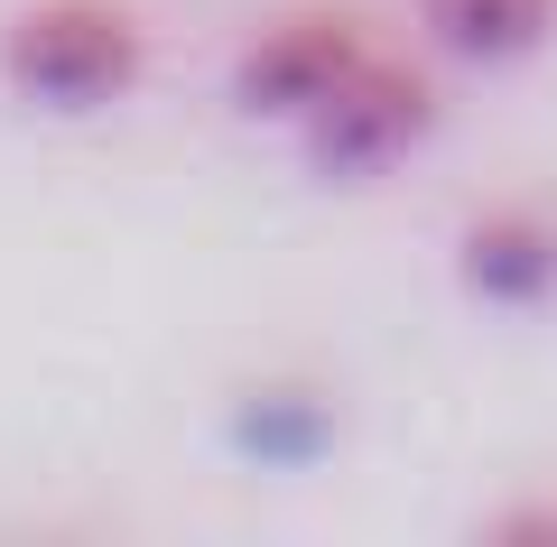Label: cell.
Instances as JSON below:
<instances>
[{
    "mask_svg": "<svg viewBox=\"0 0 557 547\" xmlns=\"http://www.w3.org/2000/svg\"><path fill=\"white\" fill-rule=\"evenodd\" d=\"M456 288L502 315L548 307L557 297V214H539V204H474L456 223Z\"/></svg>",
    "mask_w": 557,
    "mask_h": 547,
    "instance_id": "cell-4",
    "label": "cell"
},
{
    "mask_svg": "<svg viewBox=\"0 0 557 547\" xmlns=\"http://www.w3.org/2000/svg\"><path fill=\"white\" fill-rule=\"evenodd\" d=\"M362 57H372V38H362L354 10H288V20L251 28V38L233 47V112L298 130Z\"/></svg>",
    "mask_w": 557,
    "mask_h": 547,
    "instance_id": "cell-3",
    "label": "cell"
},
{
    "mask_svg": "<svg viewBox=\"0 0 557 547\" xmlns=\"http://www.w3.org/2000/svg\"><path fill=\"white\" fill-rule=\"evenodd\" d=\"M149 75V28L121 0H28L0 28V84L57 121L112 112Z\"/></svg>",
    "mask_w": 557,
    "mask_h": 547,
    "instance_id": "cell-1",
    "label": "cell"
},
{
    "mask_svg": "<svg viewBox=\"0 0 557 547\" xmlns=\"http://www.w3.org/2000/svg\"><path fill=\"white\" fill-rule=\"evenodd\" d=\"M493 538H557V510H511V520H493Z\"/></svg>",
    "mask_w": 557,
    "mask_h": 547,
    "instance_id": "cell-6",
    "label": "cell"
},
{
    "mask_svg": "<svg viewBox=\"0 0 557 547\" xmlns=\"http://www.w3.org/2000/svg\"><path fill=\"white\" fill-rule=\"evenodd\" d=\"M418 28L456 65H530L557 28V0H418Z\"/></svg>",
    "mask_w": 557,
    "mask_h": 547,
    "instance_id": "cell-5",
    "label": "cell"
},
{
    "mask_svg": "<svg viewBox=\"0 0 557 547\" xmlns=\"http://www.w3.org/2000/svg\"><path fill=\"white\" fill-rule=\"evenodd\" d=\"M428 130H437V75L372 47V57L298 121V149H307V167H317L325 186H372V176H391L409 149H428Z\"/></svg>",
    "mask_w": 557,
    "mask_h": 547,
    "instance_id": "cell-2",
    "label": "cell"
}]
</instances>
